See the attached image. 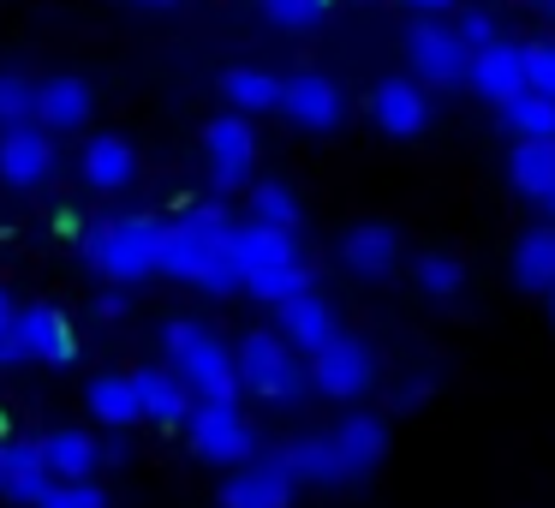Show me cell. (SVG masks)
Returning a JSON list of instances; mask_svg holds the SVG:
<instances>
[{"label": "cell", "instance_id": "34", "mask_svg": "<svg viewBox=\"0 0 555 508\" xmlns=\"http://www.w3.org/2000/svg\"><path fill=\"white\" fill-rule=\"evenodd\" d=\"M275 30H311L328 18V0H257Z\"/></svg>", "mask_w": 555, "mask_h": 508}, {"label": "cell", "instance_id": "32", "mask_svg": "<svg viewBox=\"0 0 555 508\" xmlns=\"http://www.w3.org/2000/svg\"><path fill=\"white\" fill-rule=\"evenodd\" d=\"M37 120V85L25 73H0V132Z\"/></svg>", "mask_w": 555, "mask_h": 508}, {"label": "cell", "instance_id": "1", "mask_svg": "<svg viewBox=\"0 0 555 508\" xmlns=\"http://www.w3.org/2000/svg\"><path fill=\"white\" fill-rule=\"evenodd\" d=\"M233 209L221 198L192 204L162 228V276L185 281L197 293H233L240 288V264H233Z\"/></svg>", "mask_w": 555, "mask_h": 508}, {"label": "cell", "instance_id": "21", "mask_svg": "<svg viewBox=\"0 0 555 508\" xmlns=\"http://www.w3.org/2000/svg\"><path fill=\"white\" fill-rule=\"evenodd\" d=\"M90 109H96V90L85 78L61 73V78H42L37 85V126L42 132H85Z\"/></svg>", "mask_w": 555, "mask_h": 508}, {"label": "cell", "instance_id": "35", "mask_svg": "<svg viewBox=\"0 0 555 508\" xmlns=\"http://www.w3.org/2000/svg\"><path fill=\"white\" fill-rule=\"evenodd\" d=\"M526 90L555 97V37H531L526 42Z\"/></svg>", "mask_w": 555, "mask_h": 508}, {"label": "cell", "instance_id": "15", "mask_svg": "<svg viewBox=\"0 0 555 508\" xmlns=\"http://www.w3.org/2000/svg\"><path fill=\"white\" fill-rule=\"evenodd\" d=\"M293 496H299V484L275 467V455H263V460L233 467L228 479H221L216 503L221 508H293Z\"/></svg>", "mask_w": 555, "mask_h": 508}, {"label": "cell", "instance_id": "24", "mask_svg": "<svg viewBox=\"0 0 555 508\" xmlns=\"http://www.w3.org/2000/svg\"><path fill=\"white\" fill-rule=\"evenodd\" d=\"M42 460H49L54 479H96V472L108 467V455H102V436H96V431H78V424L42 436Z\"/></svg>", "mask_w": 555, "mask_h": 508}, {"label": "cell", "instance_id": "16", "mask_svg": "<svg viewBox=\"0 0 555 508\" xmlns=\"http://www.w3.org/2000/svg\"><path fill=\"white\" fill-rule=\"evenodd\" d=\"M275 467L287 472L293 484H311V491H335V484H347V472H340V455H335V436L328 431H299L287 436V443L275 448Z\"/></svg>", "mask_w": 555, "mask_h": 508}, {"label": "cell", "instance_id": "30", "mask_svg": "<svg viewBox=\"0 0 555 508\" xmlns=\"http://www.w3.org/2000/svg\"><path fill=\"white\" fill-rule=\"evenodd\" d=\"M495 120H502V132L514 138H555V97H538V90H519V97H507L502 109H495Z\"/></svg>", "mask_w": 555, "mask_h": 508}, {"label": "cell", "instance_id": "9", "mask_svg": "<svg viewBox=\"0 0 555 508\" xmlns=\"http://www.w3.org/2000/svg\"><path fill=\"white\" fill-rule=\"evenodd\" d=\"M204 162H209V186L216 192H240L251 186L257 168V126L251 114H221V120L204 126Z\"/></svg>", "mask_w": 555, "mask_h": 508}, {"label": "cell", "instance_id": "12", "mask_svg": "<svg viewBox=\"0 0 555 508\" xmlns=\"http://www.w3.org/2000/svg\"><path fill=\"white\" fill-rule=\"evenodd\" d=\"M430 120H436V102L418 78H383V85L371 90V126L376 132L418 138V132H430Z\"/></svg>", "mask_w": 555, "mask_h": 508}, {"label": "cell", "instance_id": "40", "mask_svg": "<svg viewBox=\"0 0 555 508\" xmlns=\"http://www.w3.org/2000/svg\"><path fill=\"white\" fill-rule=\"evenodd\" d=\"M13 323H18V305H13V293L0 288V335H7V329H13Z\"/></svg>", "mask_w": 555, "mask_h": 508}, {"label": "cell", "instance_id": "13", "mask_svg": "<svg viewBox=\"0 0 555 508\" xmlns=\"http://www.w3.org/2000/svg\"><path fill=\"white\" fill-rule=\"evenodd\" d=\"M466 85H472V97H483L490 109H502L507 97H519V90H526V42L495 37V42H483V49H472Z\"/></svg>", "mask_w": 555, "mask_h": 508}, {"label": "cell", "instance_id": "37", "mask_svg": "<svg viewBox=\"0 0 555 508\" xmlns=\"http://www.w3.org/2000/svg\"><path fill=\"white\" fill-rule=\"evenodd\" d=\"M430 377H424V371H412V377H400V383H395V407L400 412H412V407H424V401H430Z\"/></svg>", "mask_w": 555, "mask_h": 508}, {"label": "cell", "instance_id": "42", "mask_svg": "<svg viewBox=\"0 0 555 508\" xmlns=\"http://www.w3.org/2000/svg\"><path fill=\"white\" fill-rule=\"evenodd\" d=\"M132 7H180V0H132Z\"/></svg>", "mask_w": 555, "mask_h": 508}, {"label": "cell", "instance_id": "29", "mask_svg": "<svg viewBox=\"0 0 555 508\" xmlns=\"http://www.w3.org/2000/svg\"><path fill=\"white\" fill-rule=\"evenodd\" d=\"M245 209H251V221L281 228V233H299L305 228V204H299V192H293L287 180H257L251 198H245Z\"/></svg>", "mask_w": 555, "mask_h": 508}, {"label": "cell", "instance_id": "33", "mask_svg": "<svg viewBox=\"0 0 555 508\" xmlns=\"http://www.w3.org/2000/svg\"><path fill=\"white\" fill-rule=\"evenodd\" d=\"M30 508H108V491L96 479H49Z\"/></svg>", "mask_w": 555, "mask_h": 508}, {"label": "cell", "instance_id": "26", "mask_svg": "<svg viewBox=\"0 0 555 508\" xmlns=\"http://www.w3.org/2000/svg\"><path fill=\"white\" fill-rule=\"evenodd\" d=\"M507 180H514L519 198L550 204L555 198V138H519L514 156H507Z\"/></svg>", "mask_w": 555, "mask_h": 508}, {"label": "cell", "instance_id": "38", "mask_svg": "<svg viewBox=\"0 0 555 508\" xmlns=\"http://www.w3.org/2000/svg\"><path fill=\"white\" fill-rule=\"evenodd\" d=\"M126 312H132V305H126V293H120V288H108V293L96 300V317H102V323H120Z\"/></svg>", "mask_w": 555, "mask_h": 508}, {"label": "cell", "instance_id": "23", "mask_svg": "<svg viewBox=\"0 0 555 508\" xmlns=\"http://www.w3.org/2000/svg\"><path fill=\"white\" fill-rule=\"evenodd\" d=\"M275 317H281V335L293 341V347L305 353V359H311L317 347H323V341H335L340 335V312L335 305H328V293H299V300H287V305H275Z\"/></svg>", "mask_w": 555, "mask_h": 508}, {"label": "cell", "instance_id": "11", "mask_svg": "<svg viewBox=\"0 0 555 508\" xmlns=\"http://www.w3.org/2000/svg\"><path fill=\"white\" fill-rule=\"evenodd\" d=\"M281 114H287L299 132H335L347 120V97L328 73H293L281 78Z\"/></svg>", "mask_w": 555, "mask_h": 508}, {"label": "cell", "instance_id": "39", "mask_svg": "<svg viewBox=\"0 0 555 508\" xmlns=\"http://www.w3.org/2000/svg\"><path fill=\"white\" fill-rule=\"evenodd\" d=\"M400 7H406L412 18H442V13H454L460 0H400Z\"/></svg>", "mask_w": 555, "mask_h": 508}, {"label": "cell", "instance_id": "6", "mask_svg": "<svg viewBox=\"0 0 555 508\" xmlns=\"http://www.w3.org/2000/svg\"><path fill=\"white\" fill-rule=\"evenodd\" d=\"M185 443H192L197 460H209V467H245V460H257V424L245 419L240 401H197L192 412H185Z\"/></svg>", "mask_w": 555, "mask_h": 508}, {"label": "cell", "instance_id": "10", "mask_svg": "<svg viewBox=\"0 0 555 508\" xmlns=\"http://www.w3.org/2000/svg\"><path fill=\"white\" fill-rule=\"evenodd\" d=\"M13 341L18 353H25V365H73L78 359V329L73 317L61 312V305H18V323H13Z\"/></svg>", "mask_w": 555, "mask_h": 508}, {"label": "cell", "instance_id": "41", "mask_svg": "<svg viewBox=\"0 0 555 508\" xmlns=\"http://www.w3.org/2000/svg\"><path fill=\"white\" fill-rule=\"evenodd\" d=\"M526 7H531L538 18H555V0H526Z\"/></svg>", "mask_w": 555, "mask_h": 508}, {"label": "cell", "instance_id": "44", "mask_svg": "<svg viewBox=\"0 0 555 508\" xmlns=\"http://www.w3.org/2000/svg\"><path fill=\"white\" fill-rule=\"evenodd\" d=\"M550 221H555V198H550Z\"/></svg>", "mask_w": 555, "mask_h": 508}, {"label": "cell", "instance_id": "7", "mask_svg": "<svg viewBox=\"0 0 555 508\" xmlns=\"http://www.w3.org/2000/svg\"><path fill=\"white\" fill-rule=\"evenodd\" d=\"M305 371H311V395H323V401H359L364 389L376 383V353H371V341H359V335H347V329H340L335 341H323V347L305 359Z\"/></svg>", "mask_w": 555, "mask_h": 508}, {"label": "cell", "instance_id": "8", "mask_svg": "<svg viewBox=\"0 0 555 508\" xmlns=\"http://www.w3.org/2000/svg\"><path fill=\"white\" fill-rule=\"evenodd\" d=\"M406 66L424 90H454L466 85L472 49L454 37V25H436V18H412L406 25Z\"/></svg>", "mask_w": 555, "mask_h": 508}, {"label": "cell", "instance_id": "43", "mask_svg": "<svg viewBox=\"0 0 555 508\" xmlns=\"http://www.w3.org/2000/svg\"><path fill=\"white\" fill-rule=\"evenodd\" d=\"M543 300H550V323H555V288H550V293H543Z\"/></svg>", "mask_w": 555, "mask_h": 508}, {"label": "cell", "instance_id": "18", "mask_svg": "<svg viewBox=\"0 0 555 508\" xmlns=\"http://www.w3.org/2000/svg\"><path fill=\"white\" fill-rule=\"evenodd\" d=\"M78 180L90 192H126L138 180V150L120 132H90L85 150H78Z\"/></svg>", "mask_w": 555, "mask_h": 508}, {"label": "cell", "instance_id": "17", "mask_svg": "<svg viewBox=\"0 0 555 508\" xmlns=\"http://www.w3.org/2000/svg\"><path fill=\"white\" fill-rule=\"evenodd\" d=\"M132 389H138V412H144L150 424H162V431L185 424V412L197 407V395L185 389V377L173 371V365H138Z\"/></svg>", "mask_w": 555, "mask_h": 508}, {"label": "cell", "instance_id": "25", "mask_svg": "<svg viewBox=\"0 0 555 508\" xmlns=\"http://www.w3.org/2000/svg\"><path fill=\"white\" fill-rule=\"evenodd\" d=\"M85 407L96 424H108V431H126V424H138L144 412H138V389H132V371H96L85 383Z\"/></svg>", "mask_w": 555, "mask_h": 508}, {"label": "cell", "instance_id": "20", "mask_svg": "<svg viewBox=\"0 0 555 508\" xmlns=\"http://www.w3.org/2000/svg\"><path fill=\"white\" fill-rule=\"evenodd\" d=\"M49 460H42V436H0V496L7 503H37L49 484Z\"/></svg>", "mask_w": 555, "mask_h": 508}, {"label": "cell", "instance_id": "36", "mask_svg": "<svg viewBox=\"0 0 555 508\" xmlns=\"http://www.w3.org/2000/svg\"><path fill=\"white\" fill-rule=\"evenodd\" d=\"M454 37L466 42V49H483V42L502 37V18H495L490 7H466V13L454 18Z\"/></svg>", "mask_w": 555, "mask_h": 508}, {"label": "cell", "instance_id": "28", "mask_svg": "<svg viewBox=\"0 0 555 508\" xmlns=\"http://www.w3.org/2000/svg\"><path fill=\"white\" fill-rule=\"evenodd\" d=\"M221 97L233 114H275L281 109V78L269 66H228L221 73Z\"/></svg>", "mask_w": 555, "mask_h": 508}, {"label": "cell", "instance_id": "19", "mask_svg": "<svg viewBox=\"0 0 555 508\" xmlns=\"http://www.w3.org/2000/svg\"><path fill=\"white\" fill-rule=\"evenodd\" d=\"M328 436H335V455H340L347 484H359L364 472H376L383 455H388V419H376V412H347Z\"/></svg>", "mask_w": 555, "mask_h": 508}, {"label": "cell", "instance_id": "27", "mask_svg": "<svg viewBox=\"0 0 555 508\" xmlns=\"http://www.w3.org/2000/svg\"><path fill=\"white\" fill-rule=\"evenodd\" d=\"M514 281L526 293H550L555 288V221H543V228H526L514 240Z\"/></svg>", "mask_w": 555, "mask_h": 508}, {"label": "cell", "instance_id": "3", "mask_svg": "<svg viewBox=\"0 0 555 508\" xmlns=\"http://www.w3.org/2000/svg\"><path fill=\"white\" fill-rule=\"evenodd\" d=\"M233 264H240V288L263 305H287L311 293V264L299 257V233L263 228V221H240L233 228Z\"/></svg>", "mask_w": 555, "mask_h": 508}, {"label": "cell", "instance_id": "2", "mask_svg": "<svg viewBox=\"0 0 555 508\" xmlns=\"http://www.w3.org/2000/svg\"><path fill=\"white\" fill-rule=\"evenodd\" d=\"M162 228L168 221L144 216V209H114L78 233V257L114 288H138V281L162 276Z\"/></svg>", "mask_w": 555, "mask_h": 508}, {"label": "cell", "instance_id": "5", "mask_svg": "<svg viewBox=\"0 0 555 508\" xmlns=\"http://www.w3.org/2000/svg\"><path fill=\"white\" fill-rule=\"evenodd\" d=\"M233 359H240V389L269 407H305L311 395V371H305V353L293 347L281 329H245L233 341Z\"/></svg>", "mask_w": 555, "mask_h": 508}, {"label": "cell", "instance_id": "22", "mask_svg": "<svg viewBox=\"0 0 555 508\" xmlns=\"http://www.w3.org/2000/svg\"><path fill=\"white\" fill-rule=\"evenodd\" d=\"M340 264H347L359 281L395 276V264H400V233L388 228V221H359V228L340 233Z\"/></svg>", "mask_w": 555, "mask_h": 508}, {"label": "cell", "instance_id": "31", "mask_svg": "<svg viewBox=\"0 0 555 508\" xmlns=\"http://www.w3.org/2000/svg\"><path fill=\"white\" fill-rule=\"evenodd\" d=\"M412 281H418V293H430V300H460L466 269L448 252H424V257H412Z\"/></svg>", "mask_w": 555, "mask_h": 508}, {"label": "cell", "instance_id": "14", "mask_svg": "<svg viewBox=\"0 0 555 508\" xmlns=\"http://www.w3.org/2000/svg\"><path fill=\"white\" fill-rule=\"evenodd\" d=\"M54 132H42L37 120L30 126H13V132H0V180L30 192V186H49L54 180Z\"/></svg>", "mask_w": 555, "mask_h": 508}, {"label": "cell", "instance_id": "4", "mask_svg": "<svg viewBox=\"0 0 555 508\" xmlns=\"http://www.w3.org/2000/svg\"><path fill=\"white\" fill-rule=\"evenodd\" d=\"M162 353L168 365L185 377L197 401H240V359H233V341H221L204 317H168L162 323Z\"/></svg>", "mask_w": 555, "mask_h": 508}]
</instances>
